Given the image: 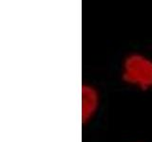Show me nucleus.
<instances>
[{"mask_svg":"<svg viewBox=\"0 0 152 142\" xmlns=\"http://www.w3.org/2000/svg\"><path fill=\"white\" fill-rule=\"evenodd\" d=\"M123 78L126 83L146 89L152 86V60L133 53L128 55L123 67Z\"/></svg>","mask_w":152,"mask_h":142,"instance_id":"1","label":"nucleus"},{"mask_svg":"<svg viewBox=\"0 0 152 142\" xmlns=\"http://www.w3.org/2000/svg\"><path fill=\"white\" fill-rule=\"evenodd\" d=\"M99 104L97 90L91 85L84 84L82 86V120H88L96 112Z\"/></svg>","mask_w":152,"mask_h":142,"instance_id":"2","label":"nucleus"}]
</instances>
